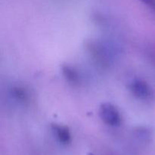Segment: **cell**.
Here are the masks:
<instances>
[{
    "label": "cell",
    "mask_w": 155,
    "mask_h": 155,
    "mask_svg": "<svg viewBox=\"0 0 155 155\" xmlns=\"http://www.w3.org/2000/svg\"><path fill=\"white\" fill-rule=\"evenodd\" d=\"M88 47L89 52L97 64L104 68L108 66L110 61V54L105 45L98 42H91Z\"/></svg>",
    "instance_id": "obj_2"
},
{
    "label": "cell",
    "mask_w": 155,
    "mask_h": 155,
    "mask_svg": "<svg viewBox=\"0 0 155 155\" xmlns=\"http://www.w3.org/2000/svg\"><path fill=\"white\" fill-rule=\"evenodd\" d=\"M11 95L15 101L23 104L27 102L30 98V95L27 89L21 86H13L11 89Z\"/></svg>",
    "instance_id": "obj_6"
},
{
    "label": "cell",
    "mask_w": 155,
    "mask_h": 155,
    "mask_svg": "<svg viewBox=\"0 0 155 155\" xmlns=\"http://www.w3.org/2000/svg\"><path fill=\"white\" fill-rule=\"evenodd\" d=\"M139 1L149 8L151 10L155 12V0H139Z\"/></svg>",
    "instance_id": "obj_7"
},
{
    "label": "cell",
    "mask_w": 155,
    "mask_h": 155,
    "mask_svg": "<svg viewBox=\"0 0 155 155\" xmlns=\"http://www.w3.org/2000/svg\"><path fill=\"white\" fill-rule=\"evenodd\" d=\"M62 74L64 77L66 79L67 81L69 82L70 83H72L74 85H77L80 83V74L77 69L71 67L70 65H64L62 67Z\"/></svg>",
    "instance_id": "obj_5"
},
{
    "label": "cell",
    "mask_w": 155,
    "mask_h": 155,
    "mask_svg": "<svg viewBox=\"0 0 155 155\" xmlns=\"http://www.w3.org/2000/svg\"><path fill=\"white\" fill-rule=\"evenodd\" d=\"M51 130L56 139L63 145H68L71 142V133L69 128L60 124H53Z\"/></svg>",
    "instance_id": "obj_4"
},
{
    "label": "cell",
    "mask_w": 155,
    "mask_h": 155,
    "mask_svg": "<svg viewBox=\"0 0 155 155\" xmlns=\"http://www.w3.org/2000/svg\"><path fill=\"white\" fill-rule=\"evenodd\" d=\"M130 90L136 98L140 100H148L153 95V91L151 86L142 80L136 79L130 84Z\"/></svg>",
    "instance_id": "obj_3"
},
{
    "label": "cell",
    "mask_w": 155,
    "mask_h": 155,
    "mask_svg": "<svg viewBox=\"0 0 155 155\" xmlns=\"http://www.w3.org/2000/svg\"><path fill=\"white\" fill-rule=\"evenodd\" d=\"M99 116L104 124L110 127H118L122 121L120 110L110 103H104L100 106Z\"/></svg>",
    "instance_id": "obj_1"
}]
</instances>
